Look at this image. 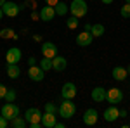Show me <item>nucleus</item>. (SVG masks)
Segmentation results:
<instances>
[{
  "instance_id": "obj_41",
  "label": "nucleus",
  "mask_w": 130,
  "mask_h": 128,
  "mask_svg": "<svg viewBox=\"0 0 130 128\" xmlns=\"http://www.w3.org/2000/svg\"><path fill=\"white\" fill-rule=\"evenodd\" d=\"M127 73H128V75H130V66H128V68H127Z\"/></svg>"
},
{
  "instance_id": "obj_7",
  "label": "nucleus",
  "mask_w": 130,
  "mask_h": 128,
  "mask_svg": "<svg viewBox=\"0 0 130 128\" xmlns=\"http://www.w3.org/2000/svg\"><path fill=\"white\" fill-rule=\"evenodd\" d=\"M106 100L109 102V104H115V106H118L121 100H123V92L120 88H109L108 90V97Z\"/></svg>"
},
{
  "instance_id": "obj_30",
  "label": "nucleus",
  "mask_w": 130,
  "mask_h": 128,
  "mask_svg": "<svg viewBox=\"0 0 130 128\" xmlns=\"http://www.w3.org/2000/svg\"><path fill=\"white\" fill-rule=\"evenodd\" d=\"M7 125H9V119H7V118H4V116L0 114V128H5Z\"/></svg>"
},
{
  "instance_id": "obj_16",
  "label": "nucleus",
  "mask_w": 130,
  "mask_h": 128,
  "mask_svg": "<svg viewBox=\"0 0 130 128\" xmlns=\"http://www.w3.org/2000/svg\"><path fill=\"white\" fill-rule=\"evenodd\" d=\"M66 66H68V61L64 59L62 56H56L52 59V69H56V71H64Z\"/></svg>"
},
{
  "instance_id": "obj_39",
  "label": "nucleus",
  "mask_w": 130,
  "mask_h": 128,
  "mask_svg": "<svg viewBox=\"0 0 130 128\" xmlns=\"http://www.w3.org/2000/svg\"><path fill=\"white\" fill-rule=\"evenodd\" d=\"M4 16H5V14H4V10H2V7H0V19H2Z\"/></svg>"
},
{
  "instance_id": "obj_18",
  "label": "nucleus",
  "mask_w": 130,
  "mask_h": 128,
  "mask_svg": "<svg viewBox=\"0 0 130 128\" xmlns=\"http://www.w3.org/2000/svg\"><path fill=\"white\" fill-rule=\"evenodd\" d=\"M127 68H121V66H116V68H113V78L116 80V81H123V80L127 78Z\"/></svg>"
},
{
  "instance_id": "obj_26",
  "label": "nucleus",
  "mask_w": 130,
  "mask_h": 128,
  "mask_svg": "<svg viewBox=\"0 0 130 128\" xmlns=\"http://www.w3.org/2000/svg\"><path fill=\"white\" fill-rule=\"evenodd\" d=\"M120 14H121V17L130 19V4H127V2H125V5L120 9Z\"/></svg>"
},
{
  "instance_id": "obj_17",
  "label": "nucleus",
  "mask_w": 130,
  "mask_h": 128,
  "mask_svg": "<svg viewBox=\"0 0 130 128\" xmlns=\"http://www.w3.org/2000/svg\"><path fill=\"white\" fill-rule=\"evenodd\" d=\"M56 114L54 113H45L43 116H42V126H45V128H52V126H56Z\"/></svg>"
},
{
  "instance_id": "obj_6",
  "label": "nucleus",
  "mask_w": 130,
  "mask_h": 128,
  "mask_svg": "<svg viewBox=\"0 0 130 128\" xmlns=\"http://www.w3.org/2000/svg\"><path fill=\"white\" fill-rule=\"evenodd\" d=\"M42 56H43V57H49V59H54V57L57 56V47H56V43H52V42H43V43H42Z\"/></svg>"
},
{
  "instance_id": "obj_35",
  "label": "nucleus",
  "mask_w": 130,
  "mask_h": 128,
  "mask_svg": "<svg viewBox=\"0 0 130 128\" xmlns=\"http://www.w3.org/2000/svg\"><path fill=\"white\" fill-rule=\"evenodd\" d=\"M127 114H128V113H127V111H125V109H120V118H125V116H127Z\"/></svg>"
},
{
  "instance_id": "obj_38",
  "label": "nucleus",
  "mask_w": 130,
  "mask_h": 128,
  "mask_svg": "<svg viewBox=\"0 0 130 128\" xmlns=\"http://www.w3.org/2000/svg\"><path fill=\"white\" fill-rule=\"evenodd\" d=\"M85 30L90 31V30H92V24H89V23H87V24H85Z\"/></svg>"
},
{
  "instance_id": "obj_8",
  "label": "nucleus",
  "mask_w": 130,
  "mask_h": 128,
  "mask_svg": "<svg viewBox=\"0 0 130 128\" xmlns=\"http://www.w3.org/2000/svg\"><path fill=\"white\" fill-rule=\"evenodd\" d=\"M76 87H75V83H71V81H68V83H64L62 85V88H61V97L62 99H75L76 97Z\"/></svg>"
},
{
  "instance_id": "obj_25",
  "label": "nucleus",
  "mask_w": 130,
  "mask_h": 128,
  "mask_svg": "<svg viewBox=\"0 0 130 128\" xmlns=\"http://www.w3.org/2000/svg\"><path fill=\"white\" fill-rule=\"evenodd\" d=\"M40 68L43 69V71H49V69H52V59H49V57H43V59L40 61Z\"/></svg>"
},
{
  "instance_id": "obj_34",
  "label": "nucleus",
  "mask_w": 130,
  "mask_h": 128,
  "mask_svg": "<svg viewBox=\"0 0 130 128\" xmlns=\"http://www.w3.org/2000/svg\"><path fill=\"white\" fill-rule=\"evenodd\" d=\"M57 2H59V0H45V4H47V5H52V7H54Z\"/></svg>"
},
{
  "instance_id": "obj_32",
  "label": "nucleus",
  "mask_w": 130,
  "mask_h": 128,
  "mask_svg": "<svg viewBox=\"0 0 130 128\" xmlns=\"http://www.w3.org/2000/svg\"><path fill=\"white\" fill-rule=\"evenodd\" d=\"M31 19L38 21V19H40V12H35V10H33V12H31Z\"/></svg>"
},
{
  "instance_id": "obj_14",
  "label": "nucleus",
  "mask_w": 130,
  "mask_h": 128,
  "mask_svg": "<svg viewBox=\"0 0 130 128\" xmlns=\"http://www.w3.org/2000/svg\"><path fill=\"white\" fill-rule=\"evenodd\" d=\"M90 97H92L94 102H102V100H106V97H108V90L102 88V87H95V88L92 90Z\"/></svg>"
},
{
  "instance_id": "obj_3",
  "label": "nucleus",
  "mask_w": 130,
  "mask_h": 128,
  "mask_svg": "<svg viewBox=\"0 0 130 128\" xmlns=\"http://www.w3.org/2000/svg\"><path fill=\"white\" fill-rule=\"evenodd\" d=\"M0 114H2L4 118H7L9 121H12L14 118H18V116H19V107H18L14 102H7V104L2 107Z\"/></svg>"
},
{
  "instance_id": "obj_28",
  "label": "nucleus",
  "mask_w": 130,
  "mask_h": 128,
  "mask_svg": "<svg viewBox=\"0 0 130 128\" xmlns=\"http://www.w3.org/2000/svg\"><path fill=\"white\" fill-rule=\"evenodd\" d=\"M57 111H59V107H56L52 102H47V104H45V113H54V114H57Z\"/></svg>"
},
{
  "instance_id": "obj_13",
  "label": "nucleus",
  "mask_w": 130,
  "mask_h": 128,
  "mask_svg": "<svg viewBox=\"0 0 130 128\" xmlns=\"http://www.w3.org/2000/svg\"><path fill=\"white\" fill-rule=\"evenodd\" d=\"M102 116H104L106 121H109V123H111V121H116V119L120 118V109L116 107L115 104H111L109 107L104 111V114H102Z\"/></svg>"
},
{
  "instance_id": "obj_5",
  "label": "nucleus",
  "mask_w": 130,
  "mask_h": 128,
  "mask_svg": "<svg viewBox=\"0 0 130 128\" xmlns=\"http://www.w3.org/2000/svg\"><path fill=\"white\" fill-rule=\"evenodd\" d=\"M21 57H23V54H21V50L18 47H10L7 50V54H5V61H7V64H19Z\"/></svg>"
},
{
  "instance_id": "obj_21",
  "label": "nucleus",
  "mask_w": 130,
  "mask_h": 128,
  "mask_svg": "<svg viewBox=\"0 0 130 128\" xmlns=\"http://www.w3.org/2000/svg\"><path fill=\"white\" fill-rule=\"evenodd\" d=\"M104 26H102V24H101V23H95V24H92V30H90V33H92V35H94V38H95V36H102V35H104Z\"/></svg>"
},
{
  "instance_id": "obj_12",
  "label": "nucleus",
  "mask_w": 130,
  "mask_h": 128,
  "mask_svg": "<svg viewBox=\"0 0 130 128\" xmlns=\"http://www.w3.org/2000/svg\"><path fill=\"white\" fill-rule=\"evenodd\" d=\"M28 76H30V80H33V81H42L43 80V76H45V71L40 68V66H30V69H28Z\"/></svg>"
},
{
  "instance_id": "obj_9",
  "label": "nucleus",
  "mask_w": 130,
  "mask_h": 128,
  "mask_svg": "<svg viewBox=\"0 0 130 128\" xmlns=\"http://www.w3.org/2000/svg\"><path fill=\"white\" fill-rule=\"evenodd\" d=\"M2 10H4V14H5V16H9V17H16V16L21 12L19 5H18V4H14V2H5V4L2 5Z\"/></svg>"
},
{
  "instance_id": "obj_10",
  "label": "nucleus",
  "mask_w": 130,
  "mask_h": 128,
  "mask_svg": "<svg viewBox=\"0 0 130 128\" xmlns=\"http://www.w3.org/2000/svg\"><path fill=\"white\" fill-rule=\"evenodd\" d=\"M92 40H94V35L90 33V31H83V33H78L76 35V45H80V47H89L90 43H92Z\"/></svg>"
},
{
  "instance_id": "obj_29",
  "label": "nucleus",
  "mask_w": 130,
  "mask_h": 128,
  "mask_svg": "<svg viewBox=\"0 0 130 128\" xmlns=\"http://www.w3.org/2000/svg\"><path fill=\"white\" fill-rule=\"evenodd\" d=\"M7 87H5V85H2V83H0V99H5V94H7Z\"/></svg>"
},
{
  "instance_id": "obj_40",
  "label": "nucleus",
  "mask_w": 130,
  "mask_h": 128,
  "mask_svg": "<svg viewBox=\"0 0 130 128\" xmlns=\"http://www.w3.org/2000/svg\"><path fill=\"white\" fill-rule=\"evenodd\" d=\"M5 2H7V0H0V7H2V5H4Z\"/></svg>"
},
{
  "instance_id": "obj_27",
  "label": "nucleus",
  "mask_w": 130,
  "mask_h": 128,
  "mask_svg": "<svg viewBox=\"0 0 130 128\" xmlns=\"http://www.w3.org/2000/svg\"><path fill=\"white\" fill-rule=\"evenodd\" d=\"M16 95H18L16 90L9 88V90H7V94H5V102H14V100H16Z\"/></svg>"
},
{
  "instance_id": "obj_31",
  "label": "nucleus",
  "mask_w": 130,
  "mask_h": 128,
  "mask_svg": "<svg viewBox=\"0 0 130 128\" xmlns=\"http://www.w3.org/2000/svg\"><path fill=\"white\" fill-rule=\"evenodd\" d=\"M24 4H26V7H30V9H33V10H35V7H37V2H35V0H30V2H24Z\"/></svg>"
},
{
  "instance_id": "obj_24",
  "label": "nucleus",
  "mask_w": 130,
  "mask_h": 128,
  "mask_svg": "<svg viewBox=\"0 0 130 128\" xmlns=\"http://www.w3.org/2000/svg\"><path fill=\"white\" fill-rule=\"evenodd\" d=\"M16 36V33H14V30H10V28H4V30L0 31V38H14Z\"/></svg>"
},
{
  "instance_id": "obj_11",
  "label": "nucleus",
  "mask_w": 130,
  "mask_h": 128,
  "mask_svg": "<svg viewBox=\"0 0 130 128\" xmlns=\"http://www.w3.org/2000/svg\"><path fill=\"white\" fill-rule=\"evenodd\" d=\"M97 119H99V114H97V111L95 109H87L85 113H83V123L87 125V126H92V125H95L97 123Z\"/></svg>"
},
{
  "instance_id": "obj_33",
  "label": "nucleus",
  "mask_w": 130,
  "mask_h": 128,
  "mask_svg": "<svg viewBox=\"0 0 130 128\" xmlns=\"http://www.w3.org/2000/svg\"><path fill=\"white\" fill-rule=\"evenodd\" d=\"M28 64H30V66H35V64H37V59H35V57L31 56L30 59H28Z\"/></svg>"
},
{
  "instance_id": "obj_22",
  "label": "nucleus",
  "mask_w": 130,
  "mask_h": 128,
  "mask_svg": "<svg viewBox=\"0 0 130 128\" xmlns=\"http://www.w3.org/2000/svg\"><path fill=\"white\" fill-rule=\"evenodd\" d=\"M10 125H12V126H14V128H24V126H26V125H28V121L18 116V118H14V119H12V121H10Z\"/></svg>"
},
{
  "instance_id": "obj_1",
  "label": "nucleus",
  "mask_w": 130,
  "mask_h": 128,
  "mask_svg": "<svg viewBox=\"0 0 130 128\" xmlns=\"http://www.w3.org/2000/svg\"><path fill=\"white\" fill-rule=\"evenodd\" d=\"M87 10H89V5L85 0H73L70 4V12L75 17H85Z\"/></svg>"
},
{
  "instance_id": "obj_42",
  "label": "nucleus",
  "mask_w": 130,
  "mask_h": 128,
  "mask_svg": "<svg viewBox=\"0 0 130 128\" xmlns=\"http://www.w3.org/2000/svg\"><path fill=\"white\" fill-rule=\"evenodd\" d=\"M125 2H127V4H130V0H125Z\"/></svg>"
},
{
  "instance_id": "obj_37",
  "label": "nucleus",
  "mask_w": 130,
  "mask_h": 128,
  "mask_svg": "<svg viewBox=\"0 0 130 128\" xmlns=\"http://www.w3.org/2000/svg\"><path fill=\"white\" fill-rule=\"evenodd\" d=\"M102 4H106V5H109V4H113V0H101Z\"/></svg>"
},
{
  "instance_id": "obj_15",
  "label": "nucleus",
  "mask_w": 130,
  "mask_h": 128,
  "mask_svg": "<svg viewBox=\"0 0 130 128\" xmlns=\"http://www.w3.org/2000/svg\"><path fill=\"white\" fill-rule=\"evenodd\" d=\"M54 17H56V9H54L52 5H45V7L40 10V19L42 21L49 23V21H52Z\"/></svg>"
},
{
  "instance_id": "obj_4",
  "label": "nucleus",
  "mask_w": 130,
  "mask_h": 128,
  "mask_svg": "<svg viewBox=\"0 0 130 128\" xmlns=\"http://www.w3.org/2000/svg\"><path fill=\"white\" fill-rule=\"evenodd\" d=\"M42 114L40 109L38 107H30L26 113H24V119L28 121V125H31V123H42Z\"/></svg>"
},
{
  "instance_id": "obj_20",
  "label": "nucleus",
  "mask_w": 130,
  "mask_h": 128,
  "mask_svg": "<svg viewBox=\"0 0 130 128\" xmlns=\"http://www.w3.org/2000/svg\"><path fill=\"white\" fill-rule=\"evenodd\" d=\"M54 9H56V14H57V16H66L68 10H70V4H64V2L59 0V2L54 5Z\"/></svg>"
},
{
  "instance_id": "obj_19",
  "label": "nucleus",
  "mask_w": 130,
  "mask_h": 128,
  "mask_svg": "<svg viewBox=\"0 0 130 128\" xmlns=\"http://www.w3.org/2000/svg\"><path fill=\"white\" fill-rule=\"evenodd\" d=\"M19 75H21L19 64H7V76L9 78L16 80V78H19Z\"/></svg>"
},
{
  "instance_id": "obj_36",
  "label": "nucleus",
  "mask_w": 130,
  "mask_h": 128,
  "mask_svg": "<svg viewBox=\"0 0 130 128\" xmlns=\"http://www.w3.org/2000/svg\"><path fill=\"white\" fill-rule=\"evenodd\" d=\"M33 40H35V42H42V36H40V35H35Z\"/></svg>"
},
{
  "instance_id": "obj_23",
  "label": "nucleus",
  "mask_w": 130,
  "mask_h": 128,
  "mask_svg": "<svg viewBox=\"0 0 130 128\" xmlns=\"http://www.w3.org/2000/svg\"><path fill=\"white\" fill-rule=\"evenodd\" d=\"M78 24H80V23H78V17H75V16H71L70 19H66V26H68L70 30H76Z\"/></svg>"
},
{
  "instance_id": "obj_2",
  "label": "nucleus",
  "mask_w": 130,
  "mask_h": 128,
  "mask_svg": "<svg viewBox=\"0 0 130 128\" xmlns=\"http://www.w3.org/2000/svg\"><path fill=\"white\" fill-rule=\"evenodd\" d=\"M75 113H76V106H75V102H71V99H64V102H61L57 114H61V118L70 119V118L75 116Z\"/></svg>"
}]
</instances>
